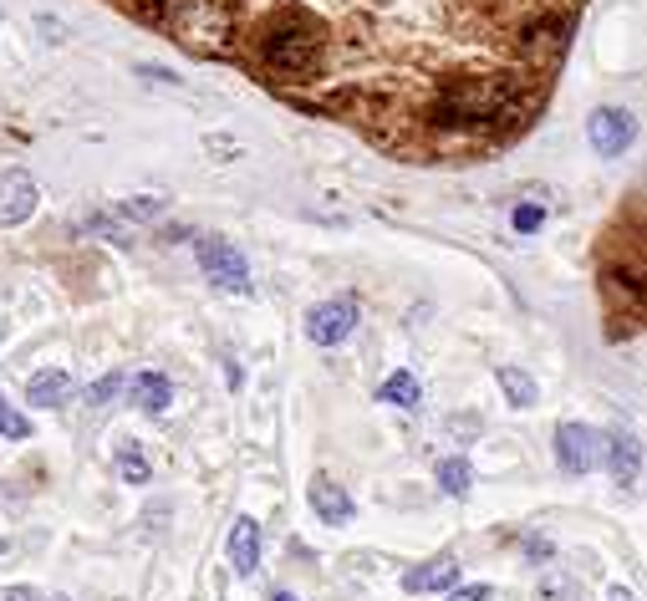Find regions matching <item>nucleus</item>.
I'll return each mask as SVG.
<instances>
[{
	"label": "nucleus",
	"mask_w": 647,
	"mask_h": 601,
	"mask_svg": "<svg viewBox=\"0 0 647 601\" xmlns=\"http://www.w3.org/2000/svg\"><path fill=\"white\" fill-rule=\"evenodd\" d=\"M251 57L270 82L280 88H301V82H316L326 67V31L316 26L311 11H276L270 21H261V31L251 36Z\"/></svg>",
	"instance_id": "obj_1"
},
{
	"label": "nucleus",
	"mask_w": 647,
	"mask_h": 601,
	"mask_svg": "<svg viewBox=\"0 0 647 601\" xmlns=\"http://www.w3.org/2000/svg\"><path fill=\"white\" fill-rule=\"evenodd\" d=\"M159 26L178 46L199 51V57H224L235 46V11H230V0H163Z\"/></svg>",
	"instance_id": "obj_2"
},
{
	"label": "nucleus",
	"mask_w": 647,
	"mask_h": 601,
	"mask_svg": "<svg viewBox=\"0 0 647 601\" xmlns=\"http://www.w3.org/2000/svg\"><path fill=\"white\" fill-rule=\"evenodd\" d=\"M510 107L516 97L505 82H443L428 118L434 128H489V123L510 118Z\"/></svg>",
	"instance_id": "obj_3"
},
{
	"label": "nucleus",
	"mask_w": 647,
	"mask_h": 601,
	"mask_svg": "<svg viewBox=\"0 0 647 601\" xmlns=\"http://www.w3.org/2000/svg\"><path fill=\"white\" fill-rule=\"evenodd\" d=\"M194 261H199V270H205L220 291H230V296H251L255 291V286H251V265H245V255H240L230 240L199 235V240H194Z\"/></svg>",
	"instance_id": "obj_4"
},
{
	"label": "nucleus",
	"mask_w": 647,
	"mask_h": 601,
	"mask_svg": "<svg viewBox=\"0 0 647 601\" xmlns=\"http://www.w3.org/2000/svg\"><path fill=\"white\" fill-rule=\"evenodd\" d=\"M357 316H362L357 296H332V301L307 311V337L316 342V347H342V342L357 332Z\"/></svg>",
	"instance_id": "obj_5"
},
{
	"label": "nucleus",
	"mask_w": 647,
	"mask_h": 601,
	"mask_svg": "<svg viewBox=\"0 0 647 601\" xmlns=\"http://www.w3.org/2000/svg\"><path fill=\"white\" fill-rule=\"evenodd\" d=\"M42 209V189L26 169H0V230H15L26 224L31 215Z\"/></svg>",
	"instance_id": "obj_6"
},
{
	"label": "nucleus",
	"mask_w": 647,
	"mask_h": 601,
	"mask_svg": "<svg viewBox=\"0 0 647 601\" xmlns=\"http://www.w3.org/2000/svg\"><path fill=\"white\" fill-rule=\"evenodd\" d=\"M587 138H591V148H597L602 159H622V153L633 148V138H637V118L627 113V107H597L591 123H587Z\"/></svg>",
	"instance_id": "obj_7"
},
{
	"label": "nucleus",
	"mask_w": 647,
	"mask_h": 601,
	"mask_svg": "<svg viewBox=\"0 0 647 601\" xmlns=\"http://www.w3.org/2000/svg\"><path fill=\"white\" fill-rule=\"evenodd\" d=\"M556 464L566 474H591L602 464V434L587 424H561L556 428Z\"/></svg>",
	"instance_id": "obj_8"
},
{
	"label": "nucleus",
	"mask_w": 647,
	"mask_h": 601,
	"mask_svg": "<svg viewBox=\"0 0 647 601\" xmlns=\"http://www.w3.org/2000/svg\"><path fill=\"white\" fill-rule=\"evenodd\" d=\"M459 587V556H428L424 566H413L403 576V591L413 597H434V591H454Z\"/></svg>",
	"instance_id": "obj_9"
},
{
	"label": "nucleus",
	"mask_w": 647,
	"mask_h": 601,
	"mask_svg": "<svg viewBox=\"0 0 647 601\" xmlns=\"http://www.w3.org/2000/svg\"><path fill=\"white\" fill-rule=\"evenodd\" d=\"M77 393V378L67 367H42L36 378L26 382V403L31 408H67Z\"/></svg>",
	"instance_id": "obj_10"
},
{
	"label": "nucleus",
	"mask_w": 647,
	"mask_h": 601,
	"mask_svg": "<svg viewBox=\"0 0 647 601\" xmlns=\"http://www.w3.org/2000/svg\"><path fill=\"white\" fill-rule=\"evenodd\" d=\"M602 464L612 470V479H617L622 489H633L637 470H643V449H637L633 434H602Z\"/></svg>",
	"instance_id": "obj_11"
},
{
	"label": "nucleus",
	"mask_w": 647,
	"mask_h": 601,
	"mask_svg": "<svg viewBox=\"0 0 647 601\" xmlns=\"http://www.w3.org/2000/svg\"><path fill=\"white\" fill-rule=\"evenodd\" d=\"M307 499H311V510H316V520H326V525H347V520H353V510H357L353 495H347L337 479H326V474H316V479H311Z\"/></svg>",
	"instance_id": "obj_12"
},
{
	"label": "nucleus",
	"mask_w": 647,
	"mask_h": 601,
	"mask_svg": "<svg viewBox=\"0 0 647 601\" xmlns=\"http://www.w3.org/2000/svg\"><path fill=\"white\" fill-rule=\"evenodd\" d=\"M230 560H235L240 576L261 571V525H255L251 515H240L235 525H230Z\"/></svg>",
	"instance_id": "obj_13"
},
{
	"label": "nucleus",
	"mask_w": 647,
	"mask_h": 601,
	"mask_svg": "<svg viewBox=\"0 0 647 601\" xmlns=\"http://www.w3.org/2000/svg\"><path fill=\"white\" fill-rule=\"evenodd\" d=\"M128 393H132V408H143V413H169L174 408V382L163 378V372H153V367L128 382Z\"/></svg>",
	"instance_id": "obj_14"
},
{
	"label": "nucleus",
	"mask_w": 647,
	"mask_h": 601,
	"mask_svg": "<svg viewBox=\"0 0 647 601\" xmlns=\"http://www.w3.org/2000/svg\"><path fill=\"white\" fill-rule=\"evenodd\" d=\"M378 397H383L388 408H403V413H418V403H424V388H418V378L413 372H388L383 388H378Z\"/></svg>",
	"instance_id": "obj_15"
},
{
	"label": "nucleus",
	"mask_w": 647,
	"mask_h": 601,
	"mask_svg": "<svg viewBox=\"0 0 647 601\" xmlns=\"http://www.w3.org/2000/svg\"><path fill=\"white\" fill-rule=\"evenodd\" d=\"M113 220L128 224V230L153 224V220H163V199L159 194H132V199H118V205H113Z\"/></svg>",
	"instance_id": "obj_16"
},
{
	"label": "nucleus",
	"mask_w": 647,
	"mask_h": 601,
	"mask_svg": "<svg viewBox=\"0 0 647 601\" xmlns=\"http://www.w3.org/2000/svg\"><path fill=\"white\" fill-rule=\"evenodd\" d=\"M113 470H118L123 484H148L153 479V464H148V454L132 439H123L118 449H113Z\"/></svg>",
	"instance_id": "obj_17"
},
{
	"label": "nucleus",
	"mask_w": 647,
	"mask_h": 601,
	"mask_svg": "<svg viewBox=\"0 0 647 601\" xmlns=\"http://www.w3.org/2000/svg\"><path fill=\"white\" fill-rule=\"evenodd\" d=\"M495 378H500V393L510 397V408H535V393H541V388H535V378H530L525 367H500Z\"/></svg>",
	"instance_id": "obj_18"
},
{
	"label": "nucleus",
	"mask_w": 647,
	"mask_h": 601,
	"mask_svg": "<svg viewBox=\"0 0 647 601\" xmlns=\"http://www.w3.org/2000/svg\"><path fill=\"white\" fill-rule=\"evenodd\" d=\"M470 484H474V470L464 464V459H443V464H439V489L449 499H464V495H470Z\"/></svg>",
	"instance_id": "obj_19"
},
{
	"label": "nucleus",
	"mask_w": 647,
	"mask_h": 601,
	"mask_svg": "<svg viewBox=\"0 0 647 601\" xmlns=\"http://www.w3.org/2000/svg\"><path fill=\"white\" fill-rule=\"evenodd\" d=\"M0 439H31V418L0 393Z\"/></svg>",
	"instance_id": "obj_20"
},
{
	"label": "nucleus",
	"mask_w": 647,
	"mask_h": 601,
	"mask_svg": "<svg viewBox=\"0 0 647 601\" xmlns=\"http://www.w3.org/2000/svg\"><path fill=\"white\" fill-rule=\"evenodd\" d=\"M123 388H128V378H123V372H103V378L88 388V403H92V408H107V403H118Z\"/></svg>",
	"instance_id": "obj_21"
},
{
	"label": "nucleus",
	"mask_w": 647,
	"mask_h": 601,
	"mask_svg": "<svg viewBox=\"0 0 647 601\" xmlns=\"http://www.w3.org/2000/svg\"><path fill=\"white\" fill-rule=\"evenodd\" d=\"M510 224H516L520 235H535L545 224V205H516V215H510Z\"/></svg>",
	"instance_id": "obj_22"
},
{
	"label": "nucleus",
	"mask_w": 647,
	"mask_h": 601,
	"mask_svg": "<svg viewBox=\"0 0 647 601\" xmlns=\"http://www.w3.org/2000/svg\"><path fill=\"white\" fill-rule=\"evenodd\" d=\"M138 77H148V82H159V88H178V77L169 72V67H148V61H143V67H138Z\"/></svg>",
	"instance_id": "obj_23"
},
{
	"label": "nucleus",
	"mask_w": 647,
	"mask_h": 601,
	"mask_svg": "<svg viewBox=\"0 0 647 601\" xmlns=\"http://www.w3.org/2000/svg\"><path fill=\"white\" fill-rule=\"evenodd\" d=\"M454 601H489V587H454Z\"/></svg>",
	"instance_id": "obj_24"
},
{
	"label": "nucleus",
	"mask_w": 647,
	"mask_h": 601,
	"mask_svg": "<svg viewBox=\"0 0 647 601\" xmlns=\"http://www.w3.org/2000/svg\"><path fill=\"white\" fill-rule=\"evenodd\" d=\"M224 382H230V388H240V382H245V372H240L235 357H224Z\"/></svg>",
	"instance_id": "obj_25"
},
{
	"label": "nucleus",
	"mask_w": 647,
	"mask_h": 601,
	"mask_svg": "<svg viewBox=\"0 0 647 601\" xmlns=\"http://www.w3.org/2000/svg\"><path fill=\"white\" fill-rule=\"evenodd\" d=\"M5 601H46L42 591H31V587H11L5 591Z\"/></svg>",
	"instance_id": "obj_26"
},
{
	"label": "nucleus",
	"mask_w": 647,
	"mask_h": 601,
	"mask_svg": "<svg viewBox=\"0 0 647 601\" xmlns=\"http://www.w3.org/2000/svg\"><path fill=\"white\" fill-rule=\"evenodd\" d=\"M525 551H530V556H535V560H545V556H551V541H545V535H541V541L530 535V541H525Z\"/></svg>",
	"instance_id": "obj_27"
},
{
	"label": "nucleus",
	"mask_w": 647,
	"mask_h": 601,
	"mask_svg": "<svg viewBox=\"0 0 647 601\" xmlns=\"http://www.w3.org/2000/svg\"><path fill=\"white\" fill-rule=\"evenodd\" d=\"M270 601H301L296 591H270Z\"/></svg>",
	"instance_id": "obj_28"
},
{
	"label": "nucleus",
	"mask_w": 647,
	"mask_h": 601,
	"mask_svg": "<svg viewBox=\"0 0 647 601\" xmlns=\"http://www.w3.org/2000/svg\"><path fill=\"white\" fill-rule=\"evenodd\" d=\"M5 556H11V541H0V560H5Z\"/></svg>",
	"instance_id": "obj_29"
},
{
	"label": "nucleus",
	"mask_w": 647,
	"mask_h": 601,
	"mask_svg": "<svg viewBox=\"0 0 647 601\" xmlns=\"http://www.w3.org/2000/svg\"><path fill=\"white\" fill-rule=\"evenodd\" d=\"M612 601H633V597H627V591H612Z\"/></svg>",
	"instance_id": "obj_30"
},
{
	"label": "nucleus",
	"mask_w": 647,
	"mask_h": 601,
	"mask_svg": "<svg viewBox=\"0 0 647 601\" xmlns=\"http://www.w3.org/2000/svg\"><path fill=\"white\" fill-rule=\"evenodd\" d=\"M51 601H67V597H51Z\"/></svg>",
	"instance_id": "obj_31"
}]
</instances>
